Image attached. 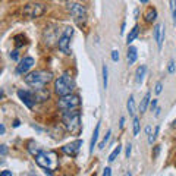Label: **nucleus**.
I'll use <instances>...</instances> for the list:
<instances>
[{"mask_svg":"<svg viewBox=\"0 0 176 176\" xmlns=\"http://www.w3.org/2000/svg\"><path fill=\"white\" fill-rule=\"evenodd\" d=\"M52 79H53V75H52V72H47V71H34L25 76V82L34 90L44 88Z\"/></svg>","mask_w":176,"mask_h":176,"instance_id":"nucleus-1","label":"nucleus"},{"mask_svg":"<svg viewBox=\"0 0 176 176\" xmlns=\"http://www.w3.org/2000/svg\"><path fill=\"white\" fill-rule=\"evenodd\" d=\"M63 123L69 132L72 134H79L81 131V115L79 112L75 110H63Z\"/></svg>","mask_w":176,"mask_h":176,"instance_id":"nucleus-2","label":"nucleus"},{"mask_svg":"<svg viewBox=\"0 0 176 176\" xmlns=\"http://www.w3.org/2000/svg\"><path fill=\"white\" fill-rule=\"evenodd\" d=\"M74 87H75L74 79H72V76H71L68 72H65L62 76H59V78L56 79V82H54V90H56V93L60 95V97L72 94Z\"/></svg>","mask_w":176,"mask_h":176,"instance_id":"nucleus-3","label":"nucleus"},{"mask_svg":"<svg viewBox=\"0 0 176 176\" xmlns=\"http://www.w3.org/2000/svg\"><path fill=\"white\" fill-rule=\"evenodd\" d=\"M79 104H81V100H79L78 95L75 94L65 95V97H62L60 100L57 101V106L62 110H75L76 107H79Z\"/></svg>","mask_w":176,"mask_h":176,"instance_id":"nucleus-4","label":"nucleus"},{"mask_svg":"<svg viewBox=\"0 0 176 176\" xmlns=\"http://www.w3.org/2000/svg\"><path fill=\"white\" fill-rule=\"evenodd\" d=\"M44 12H46V6L43 3H29V5L24 7V15L31 18V19L41 16Z\"/></svg>","mask_w":176,"mask_h":176,"instance_id":"nucleus-5","label":"nucleus"},{"mask_svg":"<svg viewBox=\"0 0 176 176\" xmlns=\"http://www.w3.org/2000/svg\"><path fill=\"white\" fill-rule=\"evenodd\" d=\"M74 34V29L71 27L65 28V31H63V34L60 35V38L57 41V46L60 48L62 52L65 54H71V48H69V41H71V37Z\"/></svg>","mask_w":176,"mask_h":176,"instance_id":"nucleus-6","label":"nucleus"},{"mask_svg":"<svg viewBox=\"0 0 176 176\" xmlns=\"http://www.w3.org/2000/svg\"><path fill=\"white\" fill-rule=\"evenodd\" d=\"M69 10H71V15L76 21H81V19L84 21L85 16H87V10H85V7L82 6L81 3H72L71 7H69Z\"/></svg>","mask_w":176,"mask_h":176,"instance_id":"nucleus-7","label":"nucleus"},{"mask_svg":"<svg viewBox=\"0 0 176 176\" xmlns=\"http://www.w3.org/2000/svg\"><path fill=\"white\" fill-rule=\"evenodd\" d=\"M35 162H37V164H38L40 167H43V169H50V166H52L50 154H48L47 151H43V150L40 151V154L35 156Z\"/></svg>","mask_w":176,"mask_h":176,"instance_id":"nucleus-8","label":"nucleus"},{"mask_svg":"<svg viewBox=\"0 0 176 176\" xmlns=\"http://www.w3.org/2000/svg\"><path fill=\"white\" fill-rule=\"evenodd\" d=\"M18 97H19L22 103L27 106L28 109H33L34 107V103H35V97L34 93H29V91H24V90H19L18 91Z\"/></svg>","mask_w":176,"mask_h":176,"instance_id":"nucleus-9","label":"nucleus"},{"mask_svg":"<svg viewBox=\"0 0 176 176\" xmlns=\"http://www.w3.org/2000/svg\"><path fill=\"white\" fill-rule=\"evenodd\" d=\"M33 66H34V59H33V57H24V59L19 62V65L16 66V74L18 75L27 74Z\"/></svg>","mask_w":176,"mask_h":176,"instance_id":"nucleus-10","label":"nucleus"},{"mask_svg":"<svg viewBox=\"0 0 176 176\" xmlns=\"http://www.w3.org/2000/svg\"><path fill=\"white\" fill-rule=\"evenodd\" d=\"M82 145V141H75V142H71L68 145H65V147H62V151L65 153V154H68V156H72L75 157L78 154V151H79V147Z\"/></svg>","mask_w":176,"mask_h":176,"instance_id":"nucleus-11","label":"nucleus"},{"mask_svg":"<svg viewBox=\"0 0 176 176\" xmlns=\"http://www.w3.org/2000/svg\"><path fill=\"white\" fill-rule=\"evenodd\" d=\"M154 40L157 41V47L160 50L164 41V24H157L154 27Z\"/></svg>","mask_w":176,"mask_h":176,"instance_id":"nucleus-12","label":"nucleus"},{"mask_svg":"<svg viewBox=\"0 0 176 176\" xmlns=\"http://www.w3.org/2000/svg\"><path fill=\"white\" fill-rule=\"evenodd\" d=\"M34 97H35V101H46L50 97V93H48L47 88H38V90H35Z\"/></svg>","mask_w":176,"mask_h":176,"instance_id":"nucleus-13","label":"nucleus"},{"mask_svg":"<svg viewBox=\"0 0 176 176\" xmlns=\"http://www.w3.org/2000/svg\"><path fill=\"white\" fill-rule=\"evenodd\" d=\"M98 132H100V123H97V126L94 129V134L91 136V142H90V153H93L94 151V147L95 144H97V140H98Z\"/></svg>","mask_w":176,"mask_h":176,"instance_id":"nucleus-14","label":"nucleus"},{"mask_svg":"<svg viewBox=\"0 0 176 176\" xmlns=\"http://www.w3.org/2000/svg\"><path fill=\"white\" fill-rule=\"evenodd\" d=\"M145 72H147V66L145 65H141V66H138V69H136L135 72V81L140 84V82L144 79V75H145Z\"/></svg>","mask_w":176,"mask_h":176,"instance_id":"nucleus-15","label":"nucleus"},{"mask_svg":"<svg viewBox=\"0 0 176 176\" xmlns=\"http://www.w3.org/2000/svg\"><path fill=\"white\" fill-rule=\"evenodd\" d=\"M136 52H138V50H136L135 47H129L128 48V63L129 65H134V63H135L136 56H138Z\"/></svg>","mask_w":176,"mask_h":176,"instance_id":"nucleus-16","label":"nucleus"},{"mask_svg":"<svg viewBox=\"0 0 176 176\" xmlns=\"http://www.w3.org/2000/svg\"><path fill=\"white\" fill-rule=\"evenodd\" d=\"M138 33H140V28H138V25H135V27H134L132 29H131V33L128 34L126 43H128V44H131V43H132V41L135 40L136 37H138Z\"/></svg>","mask_w":176,"mask_h":176,"instance_id":"nucleus-17","label":"nucleus"},{"mask_svg":"<svg viewBox=\"0 0 176 176\" xmlns=\"http://www.w3.org/2000/svg\"><path fill=\"white\" fill-rule=\"evenodd\" d=\"M156 18H157V10L153 9V7H150L148 10H147V13H145V21L147 22H154Z\"/></svg>","mask_w":176,"mask_h":176,"instance_id":"nucleus-18","label":"nucleus"},{"mask_svg":"<svg viewBox=\"0 0 176 176\" xmlns=\"http://www.w3.org/2000/svg\"><path fill=\"white\" fill-rule=\"evenodd\" d=\"M150 93H147V94L144 95V98L141 100V104H140V112L141 113H144L145 110H147V106H148V103H150Z\"/></svg>","mask_w":176,"mask_h":176,"instance_id":"nucleus-19","label":"nucleus"},{"mask_svg":"<svg viewBox=\"0 0 176 176\" xmlns=\"http://www.w3.org/2000/svg\"><path fill=\"white\" fill-rule=\"evenodd\" d=\"M28 150H29V153L33 154V156H37V154H40V151H41V148L35 144L34 141H31L29 144H28Z\"/></svg>","mask_w":176,"mask_h":176,"instance_id":"nucleus-20","label":"nucleus"},{"mask_svg":"<svg viewBox=\"0 0 176 176\" xmlns=\"http://www.w3.org/2000/svg\"><path fill=\"white\" fill-rule=\"evenodd\" d=\"M126 107H128L129 115H135V101H134V95H131V97L128 98Z\"/></svg>","mask_w":176,"mask_h":176,"instance_id":"nucleus-21","label":"nucleus"},{"mask_svg":"<svg viewBox=\"0 0 176 176\" xmlns=\"http://www.w3.org/2000/svg\"><path fill=\"white\" fill-rule=\"evenodd\" d=\"M107 85H109V69L107 65H103V87H104V90H107Z\"/></svg>","mask_w":176,"mask_h":176,"instance_id":"nucleus-22","label":"nucleus"},{"mask_svg":"<svg viewBox=\"0 0 176 176\" xmlns=\"http://www.w3.org/2000/svg\"><path fill=\"white\" fill-rule=\"evenodd\" d=\"M121 151H122V147H121V145H117V147H116L115 150H113V151H112V154H110V156H109V162L110 163H113L116 160V157L119 156V154H121Z\"/></svg>","mask_w":176,"mask_h":176,"instance_id":"nucleus-23","label":"nucleus"},{"mask_svg":"<svg viewBox=\"0 0 176 176\" xmlns=\"http://www.w3.org/2000/svg\"><path fill=\"white\" fill-rule=\"evenodd\" d=\"M110 135H112V131H107V134H106V136L103 138V141L100 142V145H98V147H100V150H103L104 147H106V144H107V141L110 140Z\"/></svg>","mask_w":176,"mask_h":176,"instance_id":"nucleus-24","label":"nucleus"},{"mask_svg":"<svg viewBox=\"0 0 176 176\" xmlns=\"http://www.w3.org/2000/svg\"><path fill=\"white\" fill-rule=\"evenodd\" d=\"M140 134V119L138 117H134V135H138Z\"/></svg>","mask_w":176,"mask_h":176,"instance_id":"nucleus-25","label":"nucleus"},{"mask_svg":"<svg viewBox=\"0 0 176 176\" xmlns=\"http://www.w3.org/2000/svg\"><path fill=\"white\" fill-rule=\"evenodd\" d=\"M159 132H160V126H156V131H154V134L148 136V142H150V144H153V142L156 141L157 135H159Z\"/></svg>","mask_w":176,"mask_h":176,"instance_id":"nucleus-26","label":"nucleus"},{"mask_svg":"<svg viewBox=\"0 0 176 176\" xmlns=\"http://www.w3.org/2000/svg\"><path fill=\"white\" fill-rule=\"evenodd\" d=\"M167 71H169V74H173V72H175V62H173V60H170V62H169Z\"/></svg>","mask_w":176,"mask_h":176,"instance_id":"nucleus-27","label":"nucleus"},{"mask_svg":"<svg viewBox=\"0 0 176 176\" xmlns=\"http://www.w3.org/2000/svg\"><path fill=\"white\" fill-rule=\"evenodd\" d=\"M112 60L113 62L119 60V52H117V50H113V52H112Z\"/></svg>","mask_w":176,"mask_h":176,"instance_id":"nucleus-28","label":"nucleus"},{"mask_svg":"<svg viewBox=\"0 0 176 176\" xmlns=\"http://www.w3.org/2000/svg\"><path fill=\"white\" fill-rule=\"evenodd\" d=\"M162 90H163V84H162V82H157V84H156V88H154L156 94H160V93H162Z\"/></svg>","mask_w":176,"mask_h":176,"instance_id":"nucleus-29","label":"nucleus"},{"mask_svg":"<svg viewBox=\"0 0 176 176\" xmlns=\"http://www.w3.org/2000/svg\"><path fill=\"white\" fill-rule=\"evenodd\" d=\"M103 176H112V169L110 167H106L103 170Z\"/></svg>","mask_w":176,"mask_h":176,"instance_id":"nucleus-30","label":"nucleus"},{"mask_svg":"<svg viewBox=\"0 0 176 176\" xmlns=\"http://www.w3.org/2000/svg\"><path fill=\"white\" fill-rule=\"evenodd\" d=\"M131 151H132V145L128 144V145H126V157H128V159H129V156H131Z\"/></svg>","mask_w":176,"mask_h":176,"instance_id":"nucleus-31","label":"nucleus"},{"mask_svg":"<svg viewBox=\"0 0 176 176\" xmlns=\"http://www.w3.org/2000/svg\"><path fill=\"white\" fill-rule=\"evenodd\" d=\"M170 9H172V12L176 10V0H170Z\"/></svg>","mask_w":176,"mask_h":176,"instance_id":"nucleus-32","label":"nucleus"},{"mask_svg":"<svg viewBox=\"0 0 176 176\" xmlns=\"http://www.w3.org/2000/svg\"><path fill=\"white\" fill-rule=\"evenodd\" d=\"M0 153H2V156H6V153H7L6 145H2V147H0Z\"/></svg>","mask_w":176,"mask_h":176,"instance_id":"nucleus-33","label":"nucleus"},{"mask_svg":"<svg viewBox=\"0 0 176 176\" xmlns=\"http://www.w3.org/2000/svg\"><path fill=\"white\" fill-rule=\"evenodd\" d=\"M0 176H13V175H12L10 170H3V172L0 173Z\"/></svg>","mask_w":176,"mask_h":176,"instance_id":"nucleus-34","label":"nucleus"},{"mask_svg":"<svg viewBox=\"0 0 176 176\" xmlns=\"http://www.w3.org/2000/svg\"><path fill=\"white\" fill-rule=\"evenodd\" d=\"M156 107H157V100H153L151 104H150V109H151V110H156Z\"/></svg>","mask_w":176,"mask_h":176,"instance_id":"nucleus-35","label":"nucleus"},{"mask_svg":"<svg viewBox=\"0 0 176 176\" xmlns=\"http://www.w3.org/2000/svg\"><path fill=\"white\" fill-rule=\"evenodd\" d=\"M10 57H12L13 60H16V59H18V52H16V50H13V52L10 53Z\"/></svg>","mask_w":176,"mask_h":176,"instance_id":"nucleus-36","label":"nucleus"},{"mask_svg":"<svg viewBox=\"0 0 176 176\" xmlns=\"http://www.w3.org/2000/svg\"><path fill=\"white\" fill-rule=\"evenodd\" d=\"M159 153H160V145H156V148H154V157L159 156Z\"/></svg>","mask_w":176,"mask_h":176,"instance_id":"nucleus-37","label":"nucleus"},{"mask_svg":"<svg viewBox=\"0 0 176 176\" xmlns=\"http://www.w3.org/2000/svg\"><path fill=\"white\" fill-rule=\"evenodd\" d=\"M5 125H0V135H5Z\"/></svg>","mask_w":176,"mask_h":176,"instance_id":"nucleus-38","label":"nucleus"},{"mask_svg":"<svg viewBox=\"0 0 176 176\" xmlns=\"http://www.w3.org/2000/svg\"><path fill=\"white\" fill-rule=\"evenodd\" d=\"M44 173H46L47 176H53V173H52V170L50 169H44Z\"/></svg>","mask_w":176,"mask_h":176,"instance_id":"nucleus-39","label":"nucleus"},{"mask_svg":"<svg viewBox=\"0 0 176 176\" xmlns=\"http://www.w3.org/2000/svg\"><path fill=\"white\" fill-rule=\"evenodd\" d=\"M145 132H147V135H151V126H147V128H145Z\"/></svg>","mask_w":176,"mask_h":176,"instance_id":"nucleus-40","label":"nucleus"},{"mask_svg":"<svg viewBox=\"0 0 176 176\" xmlns=\"http://www.w3.org/2000/svg\"><path fill=\"white\" fill-rule=\"evenodd\" d=\"M19 125H21V122H19V121H18V119H16V121H15V122H13V126H15V128H18Z\"/></svg>","mask_w":176,"mask_h":176,"instance_id":"nucleus-41","label":"nucleus"},{"mask_svg":"<svg viewBox=\"0 0 176 176\" xmlns=\"http://www.w3.org/2000/svg\"><path fill=\"white\" fill-rule=\"evenodd\" d=\"M123 123H125V117H121V123H119L121 128H123Z\"/></svg>","mask_w":176,"mask_h":176,"instance_id":"nucleus-42","label":"nucleus"},{"mask_svg":"<svg viewBox=\"0 0 176 176\" xmlns=\"http://www.w3.org/2000/svg\"><path fill=\"white\" fill-rule=\"evenodd\" d=\"M160 112H162V109L159 107V109H156V116H159L160 115Z\"/></svg>","mask_w":176,"mask_h":176,"instance_id":"nucleus-43","label":"nucleus"},{"mask_svg":"<svg viewBox=\"0 0 176 176\" xmlns=\"http://www.w3.org/2000/svg\"><path fill=\"white\" fill-rule=\"evenodd\" d=\"M172 13H173V19H175V22H176V10L175 12H172Z\"/></svg>","mask_w":176,"mask_h":176,"instance_id":"nucleus-44","label":"nucleus"},{"mask_svg":"<svg viewBox=\"0 0 176 176\" xmlns=\"http://www.w3.org/2000/svg\"><path fill=\"white\" fill-rule=\"evenodd\" d=\"M140 2H141V3H147L148 0H140Z\"/></svg>","mask_w":176,"mask_h":176,"instance_id":"nucleus-45","label":"nucleus"},{"mask_svg":"<svg viewBox=\"0 0 176 176\" xmlns=\"http://www.w3.org/2000/svg\"><path fill=\"white\" fill-rule=\"evenodd\" d=\"M173 126H176V119H175V121H173Z\"/></svg>","mask_w":176,"mask_h":176,"instance_id":"nucleus-46","label":"nucleus"},{"mask_svg":"<svg viewBox=\"0 0 176 176\" xmlns=\"http://www.w3.org/2000/svg\"><path fill=\"white\" fill-rule=\"evenodd\" d=\"M125 176H131V173H126V175H125Z\"/></svg>","mask_w":176,"mask_h":176,"instance_id":"nucleus-47","label":"nucleus"}]
</instances>
